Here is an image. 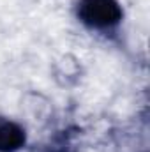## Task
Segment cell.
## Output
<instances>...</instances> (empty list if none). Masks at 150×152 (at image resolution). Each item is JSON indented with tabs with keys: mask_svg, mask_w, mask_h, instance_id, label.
<instances>
[{
	"mask_svg": "<svg viewBox=\"0 0 150 152\" xmlns=\"http://www.w3.org/2000/svg\"><path fill=\"white\" fill-rule=\"evenodd\" d=\"M78 16L92 28H110L122 20V9L117 0H79Z\"/></svg>",
	"mask_w": 150,
	"mask_h": 152,
	"instance_id": "1",
	"label": "cell"
},
{
	"mask_svg": "<svg viewBox=\"0 0 150 152\" xmlns=\"http://www.w3.org/2000/svg\"><path fill=\"white\" fill-rule=\"evenodd\" d=\"M25 143V131L12 120L0 117V152H14Z\"/></svg>",
	"mask_w": 150,
	"mask_h": 152,
	"instance_id": "2",
	"label": "cell"
}]
</instances>
